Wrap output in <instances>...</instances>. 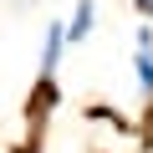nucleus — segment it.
I'll list each match as a JSON object with an SVG mask.
<instances>
[{
	"label": "nucleus",
	"instance_id": "1",
	"mask_svg": "<svg viewBox=\"0 0 153 153\" xmlns=\"http://www.w3.org/2000/svg\"><path fill=\"white\" fill-rule=\"evenodd\" d=\"M133 76H138V92H143V102L153 97V26L143 21L138 26V36H133Z\"/></svg>",
	"mask_w": 153,
	"mask_h": 153
},
{
	"label": "nucleus",
	"instance_id": "2",
	"mask_svg": "<svg viewBox=\"0 0 153 153\" xmlns=\"http://www.w3.org/2000/svg\"><path fill=\"white\" fill-rule=\"evenodd\" d=\"M61 56H66V31H61V21H46V36H41V61H36V76H56V71H61Z\"/></svg>",
	"mask_w": 153,
	"mask_h": 153
},
{
	"label": "nucleus",
	"instance_id": "3",
	"mask_svg": "<svg viewBox=\"0 0 153 153\" xmlns=\"http://www.w3.org/2000/svg\"><path fill=\"white\" fill-rule=\"evenodd\" d=\"M61 31H66V46H82V41L97 31V0H76L71 16L61 21Z\"/></svg>",
	"mask_w": 153,
	"mask_h": 153
},
{
	"label": "nucleus",
	"instance_id": "4",
	"mask_svg": "<svg viewBox=\"0 0 153 153\" xmlns=\"http://www.w3.org/2000/svg\"><path fill=\"white\" fill-rule=\"evenodd\" d=\"M133 10H138V16H143V21L153 26V0H133Z\"/></svg>",
	"mask_w": 153,
	"mask_h": 153
}]
</instances>
